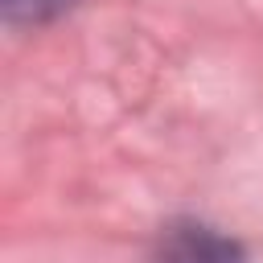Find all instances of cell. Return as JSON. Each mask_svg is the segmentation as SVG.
<instances>
[{"instance_id": "cell-1", "label": "cell", "mask_w": 263, "mask_h": 263, "mask_svg": "<svg viewBox=\"0 0 263 263\" xmlns=\"http://www.w3.org/2000/svg\"><path fill=\"white\" fill-rule=\"evenodd\" d=\"M152 263H247L238 238L205 222H173L152 251Z\"/></svg>"}, {"instance_id": "cell-2", "label": "cell", "mask_w": 263, "mask_h": 263, "mask_svg": "<svg viewBox=\"0 0 263 263\" xmlns=\"http://www.w3.org/2000/svg\"><path fill=\"white\" fill-rule=\"evenodd\" d=\"M0 4L12 25H45L70 8V0H0Z\"/></svg>"}]
</instances>
